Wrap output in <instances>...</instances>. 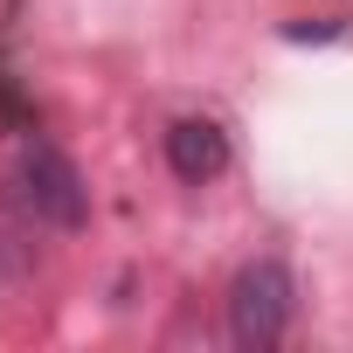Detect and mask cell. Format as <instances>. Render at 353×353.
I'll return each instance as SVG.
<instances>
[{"instance_id": "cell-1", "label": "cell", "mask_w": 353, "mask_h": 353, "mask_svg": "<svg viewBox=\"0 0 353 353\" xmlns=\"http://www.w3.org/2000/svg\"><path fill=\"white\" fill-rule=\"evenodd\" d=\"M291 319H298V284H291V270H284L277 256L243 263L236 284H229V339H236L243 353H270V346L291 332Z\"/></svg>"}, {"instance_id": "cell-2", "label": "cell", "mask_w": 353, "mask_h": 353, "mask_svg": "<svg viewBox=\"0 0 353 353\" xmlns=\"http://www.w3.org/2000/svg\"><path fill=\"white\" fill-rule=\"evenodd\" d=\"M21 201H28L49 229H63V236H77V229L90 222L83 173H77V159H70L63 145H49V139H28V145H21Z\"/></svg>"}, {"instance_id": "cell-3", "label": "cell", "mask_w": 353, "mask_h": 353, "mask_svg": "<svg viewBox=\"0 0 353 353\" xmlns=\"http://www.w3.org/2000/svg\"><path fill=\"white\" fill-rule=\"evenodd\" d=\"M166 166L181 173L188 188H208L229 173V132L215 118H173L166 125Z\"/></svg>"}]
</instances>
